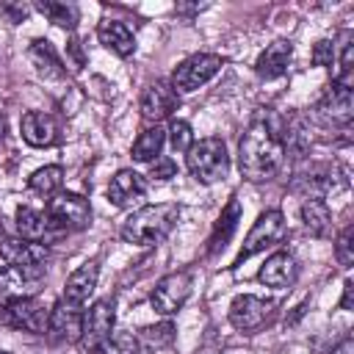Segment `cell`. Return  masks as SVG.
I'll list each match as a JSON object with an SVG mask.
<instances>
[{
  "label": "cell",
  "mask_w": 354,
  "mask_h": 354,
  "mask_svg": "<svg viewBox=\"0 0 354 354\" xmlns=\"http://www.w3.org/2000/svg\"><path fill=\"white\" fill-rule=\"evenodd\" d=\"M329 354H354V337H351V335H346V337H343V340H340Z\"/></svg>",
  "instance_id": "39"
},
{
  "label": "cell",
  "mask_w": 354,
  "mask_h": 354,
  "mask_svg": "<svg viewBox=\"0 0 354 354\" xmlns=\"http://www.w3.org/2000/svg\"><path fill=\"white\" fill-rule=\"evenodd\" d=\"M238 218H241V205H238V199L232 196L230 202H227V207L221 210V216H218V221H216V227H213V235H210V254H216L218 249H224L227 246V241H230V235L235 232V227H238Z\"/></svg>",
  "instance_id": "25"
},
{
  "label": "cell",
  "mask_w": 354,
  "mask_h": 354,
  "mask_svg": "<svg viewBox=\"0 0 354 354\" xmlns=\"http://www.w3.org/2000/svg\"><path fill=\"white\" fill-rule=\"evenodd\" d=\"M191 288H194V274L191 268H180V271H171L166 274L163 279H158L149 301L155 307V313L160 315H174L183 310V304L188 301L191 296Z\"/></svg>",
  "instance_id": "7"
},
{
  "label": "cell",
  "mask_w": 354,
  "mask_h": 354,
  "mask_svg": "<svg viewBox=\"0 0 354 354\" xmlns=\"http://www.w3.org/2000/svg\"><path fill=\"white\" fill-rule=\"evenodd\" d=\"M318 116L326 124H348L354 116V80H332L318 102Z\"/></svg>",
  "instance_id": "12"
},
{
  "label": "cell",
  "mask_w": 354,
  "mask_h": 354,
  "mask_svg": "<svg viewBox=\"0 0 354 354\" xmlns=\"http://www.w3.org/2000/svg\"><path fill=\"white\" fill-rule=\"evenodd\" d=\"M44 277V266H6L0 268V296H28L25 290L33 288Z\"/></svg>",
  "instance_id": "18"
},
{
  "label": "cell",
  "mask_w": 354,
  "mask_h": 354,
  "mask_svg": "<svg viewBox=\"0 0 354 354\" xmlns=\"http://www.w3.org/2000/svg\"><path fill=\"white\" fill-rule=\"evenodd\" d=\"M61 185H64V169L55 166V163L53 166H41L28 177V188L41 194V196H55L61 191Z\"/></svg>",
  "instance_id": "29"
},
{
  "label": "cell",
  "mask_w": 354,
  "mask_h": 354,
  "mask_svg": "<svg viewBox=\"0 0 354 354\" xmlns=\"http://www.w3.org/2000/svg\"><path fill=\"white\" fill-rule=\"evenodd\" d=\"M174 171H177V166H174L171 158H158V160H152L149 177H152V180H171Z\"/></svg>",
  "instance_id": "36"
},
{
  "label": "cell",
  "mask_w": 354,
  "mask_h": 354,
  "mask_svg": "<svg viewBox=\"0 0 354 354\" xmlns=\"http://www.w3.org/2000/svg\"><path fill=\"white\" fill-rule=\"evenodd\" d=\"M171 340H174V324H171V321H163V324H158V326L141 329V340H138V343H144V346H149V348H166Z\"/></svg>",
  "instance_id": "32"
},
{
  "label": "cell",
  "mask_w": 354,
  "mask_h": 354,
  "mask_svg": "<svg viewBox=\"0 0 354 354\" xmlns=\"http://www.w3.org/2000/svg\"><path fill=\"white\" fill-rule=\"evenodd\" d=\"M301 221H304V230L313 238H326L332 232V210L324 199H304Z\"/></svg>",
  "instance_id": "23"
},
{
  "label": "cell",
  "mask_w": 354,
  "mask_h": 354,
  "mask_svg": "<svg viewBox=\"0 0 354 354\" xmlns=\"http://www.w3.org/2000/svg\"><path fill=\"white\" fill-rule=\"evenodd\" d=\"M205 6H177V14H196V11H202Z\"/></svg>",
  "instance_id": "40"
},
{
  "label": "cell",
  "mask_w": 354,
  "mask_h": 354,
  "mask_svg": "<svg viewBox=\"0 0 354 354\" xmlns=\"http://www.w3.org/2000/svg\"><path fill=\"white\" fill-rule=\"evenodd\" d=\"M97 279H100V263H97V260L83 263L80 268H75V271L66 277V282H64V296H61V299H66V301L83 307V304L88 301V296L94 293Z\"/></svg>",
  "instance_id": "17"
},
{
  "label": "cell",
  "mask_w": 354,
  "mask_h": 354,
  "mask_svg": "<svg viewBox=\"0 0 354 354\" xmlns=\"http://www.w3.org/2000/svg\"><path fill=\"white\" fill-rule=\"evenodd\" d=\"M19 130H22V141L30 147H50L58 138L55 119L41 111H28L19 122Z\"/></svg>",
  "instance_id": "20"
},
{
  "label": "cell",
  "mask_w": 354,
  "mask_h": 354,
  "mask_svg": "<svg viewBox=\"0 0 354 354\" xmlns=\"http://www.w3.org/2000/svg\"><path fill=\"white\" fill-rule=\"evenodd\" d=\"M290 58H293V44H290L288 39H277V41H271V44L257 55L254 72H257L260 77H266V80L279 77V75L288 72Z\"/></svg>",
  "instance_id": "19"
},
{
  "label": "cell",
  "mask_w": 354,
  "mask_h": 354,
  "mask_svg": "<svg viewBox=\"0 0 354 354\" xmlns=\"http://www.w3.org/2000/svg\"><path fill=\"white\" fill-rule=\"evenodd\" d=\"M313 64L315 66H332L335 64V44L329 41V39H321V41H315V47H313Z\"/></svg>",
  "instance_id": "35"
},
{
  "label": "cell",
  "mask_w": 354,
  "mask_h": 354,
  "mask_svg": "<svg viewBox=\"0 0 354 354\" xmlns=\"http://www.w3.org/2000/svg\"><path fill=\"white\" fill-rule=\"evenodd\" d=\"M224 66V58L216 53H196L191 58H185L174 75H171V88L174 91H196L199 86H205L218 69Z\"/></svg>",
  "instance_id": "9"
},
{
  "label": "cell",
  "mask_w": 354,
  "mask_h": 354,
  "mask_svg": "<svg viewBox=\"0 0 354 354\" xmlns=\"http://www.w3.org/2000/svg\"><path fill=\"white\" fill-rule=\"evenodd\" d=\"M177 105H180V97H177V91L171 88V83L158 80V83H152V86L144 88L141 102H138V111H141V119H144V122L158 124V122L169 119V116L177 111Z\"/></svg>",
  "instance_id": "14"
},
{
  "label": "cell",
  "mask_w": 354,
  "mask_h": 354,
  "mask_svg": "<svg viewBox=\"0 0 354 354\" xmlns=\"http://www.w3.org/2000/svg\"><path fill=\"white\" fill-rule=\"evenodd\" d=\"M0 257L6 260V266H41L50 257V249L39 241L3 238L0 241Z\"/></svg>",
  "instance_id": "15"
},
{
  "label": "cell",
  "mask_w": 354,
  "mask_h": 354,
  "mask_svg": "<svg viewBox=\"0 0 354 354\" xmlns=\"http://www.w3.org/2000/svg\"><path fill=\"white\" fill-rule=\"evenodd\" d=\"M185 166H188L191 177L196 183H202V185L224 180L227 171H230V155H227L224 141L216 138V136L194 141L188 147V152H185Z\"/></svg>",
  "instance_id": "3"
},
{
  "label": "cell",
  "mask_w": 354,
  "mask_h": 354,
  "mask_svg": "<svg viewBox=\"0 0 354 354\" xmlns=\"http://www.w3.org/2000/svg\"><path fill=\"white\" fill-rule=\"evenodd\" d=\"M351 238H354V227L348 224V227H343V232L335 241V257H337V263L343 268H348L354 263V241Z\"/></svg>",
  "instance_id": "34"
},
{
  "label": "cell",
  "mask_w": 354,
  "mask_h": 354,
  "mask_svg": "<svg viewBox=\"0 0 354 354\" xmlns=\"http://www.w3.org/2000/svg\"><path fill=\"white\" fill-rule=\"evenodd\" d=\"M39 14H44L53 25H58V28H66V30H72L75 25H77V19H80V11H77V6L75 3H61V0H39L36 6H33Z\"/></svg>",
  "instance_id": "27"
},
{
  "label": "cell",
  "mask_w": 354,
  "mask_h": 354,
  "mask_svg": "<svg viewBox=\"0 0 354 354\" xmlns=\"http://www.w3.org/2000/svg\"><path fill=\"white\" fill-rule=\"evenodd\" d=\"M351 304H354V282H351V279H346V282H343V299H340V310H351Z\"/></svg>",
  "instance_id": "38"
},
{
  "label": "cell",
  "mask_w": 354,
  "mask_h": 354,
  "mask_svg": "<svg viewBox=\"0 0 354 354\" xmlns=\"http://www.w3.org/2000/svg\"><path fill=\"white\" fill-rule=\"evenodd\" d=\"M169 141H171L174 152H188V147L194 144L191 124L185 119H171V124H169Z\"/></svg>",
  "instance_id": "33"
},
{
  "label": "cell",
  "mask_w": 354,
  "mask_h": 354,
  "mask_svg": "<svg viewBox=\"0 0 354 354\" xmlns=\"http://www.w3.org/2000/svg\"><path fill=\"white\" fill-rule=\"evenodd\" d=\"M47 221H50V230H66V232H75V230H86L91 224V205L86 196L80 194H72V191H58L55 196H50L47 202V210H44Z\"/></svg>",
  "instance_id": "4"
},
{
  "label": "cell",
  "mask_w": 354,
  "mask_h": 354,
  "mask_svg": "<svg viewBox=\"0 0 354 354\" xmlns=\"http://www.w3.org/2000/svg\"><path fill=\"white\" fill-rule=\"evenodd\" d=\"M17 232L25 241H41L50 232V221L44 213H39L33 207H19L17 210Z\"/></svg>",
  "instance_id": "28"
},
{
  "label": "cell",
  "mask_w": 354,
  "mask_h": 354,
  "mask_svg": "<svg viewBox=\"0 0 354 354\" xmlns=\"http://www.w3.org/2000/svg\"><path fill=\"white\" fill-rule=\"evenodd\" d=\"M113 321H116L113 301H111V299H100V301H94L91 310L83 315V335H80L83 348L97 351V348L113 335Z\"/></svg>",
  "instance_id": "13"
},
{
  "label": "cell",
  "mask_w": 354,
  "mask_h": 354,
  "mask_svg": "<svg viewBox=\"0 0 354 354\" xmlns=\"http://www.w3.org/2000/svg\"><path fill=\"white\" fill-rule=\"evenodd\" d=\"M285 163V149L277 124L268 116H254L238 144V169L249 183L277 177Z\"/></svg>",
  "instance_id": "1"
},
{
  "label": "cell",
  "mask_w": 354,
  "mask_h": 354,
  "mask_svg": "<svg viewBox=\"0 0 354 354\" xmlns=\"http://www.w3.org/2000/svg\"><path fill=\"white\" fill-rule=\"evenodd\" d=\"M296 277H299V266L290 252H274L257 271V279L268 288H290Z\"/></svg>",
  "instance_id": "16"
},
{
  "label": "cell",
  "mask_w": 354,
  "mask_h": 354,
  "mask_svg": "<svg viewBox=\"0 0 354 354\" xmlns=\"http://www.w3.org/2000/svg\"><path fill=\"white\" fill-rule=\"evenodd\" d=\"M0 11H3V14H8V17H11V22H22V19L28 17V11H30V8H28V6H8V3H3V6H0Z\"/></svg>",
  "instance_id": "37"
},
{
  "label": "cell",
  "mask_w": 354,
  "mask_h": 354,
  "mask_svg": "<svg viewBox=\"0 0 354 354\" xmlns=\"http://www.w3.org/2000/svg\"><path fill=\"white\" fill-rule=\"evenodd\" d=\"M285 232H288V224H285L282 210H266V213H260L257 221L252 224L249 235L243 238V246H241V252H238V257H235V263L230 268H238L246 257H252V254H257V252L279 243L285 238Z\"/></svg>",
  "instance_id": "5"
},
{
  "label": "cell",
  "mask_w": 354,
  "mask_h": 354,
  "mask_svg": "<svg viewBox=\"0 0 354 354\" xmlns=\"http://www.w3.org/2000/svg\"><path fill=\"white\" fill-rule=\"evenodd\" d=\"M166 144V130L160 124H152L147 127L144 133H138L136 144H133V160L138 163H152L160 158V149Z\"/></svg>",
  "instance_id": "24"
},
{
  "label": "cell",
  "mask_w": 354,
  "mask_h": 354,
  "mask_svg": "<svg viewBox=\"0 0 354 354\" xmlns=\"http://www.w3.org/2000/svg\"><path fill=\"white\" fill-rule=\"evenodd\" d=\"M282 138V149H290L293 155H304V149L310 147V133H307V122L301 116H290L285 122V136Z\"/></svg>",
  "instance_id": "30"
},
{
  "label": "cell",
  "mask_w": 354,
  "mask_h": 354,
  "mask_svg": "<svg viewBox=\"0 0 354 354\" xmlns=\"http://www.w3.org/2000/svg\"><path fill=\"white\" fill-rule=\"evenodd\" d=\"M30 61L36 64V69H39L44 77H64V75H66V69H64V64H61L55 47H53L47 39H36V41L30 44Z\"/></svg>",
  "instance_id": "26"
},
{
  "label": "cell",
  "mask_w": 354,
  "mask_h": 354,
  "mask_svg": "<svg viewBox=\"0 0 354 354\" xmlns=\"http://www.w3.org/2000/svg\"><path fill=\"white\" fill-rule=\"evenodd\" d=\"M0 354H11V351H3V348H0Z\"/></svg>",
  "instance_id": "41"
},
{
  "label": "cell",
  "mask_w": 354,
  "mask_h": 354,
  "mask_svg": "<svg viewBox=\"0 0 354 354\" xmlns=\"http://www.w3.org/2000/svg\"><path fill=\"white\" fill-rule=\"evenodd\" d=\"M348 185L346 169L340 166H310L307 171H299L290 183V191L301 194L304 199H324L326 194H335Z\"/></svg>",
  "instance_id": "6"
},
{
  "label": "cell",
  "mask_w": 354,
  "mask_h": 354,
  "mask_svg": "<svg viewBox=\"0 0 354 354\" xmlns=\"http://www.w3.org/2000/svg\"><path fill=\"white\" fill-rule=\"evenodd\" d=\"M47 318H50V310L33 296H14V299H6L3 304V321L30 335H44Z\"/></svg>",
  "instance_id": "8"
},
{
  "label": "cell",
  "mask_w": 354,
  "mask_h": 354,
  "mask_svg": "<svg viewBox=\"0 0 354 354\" xmlns=\"http://www.w3.org/2000/svg\"><path fill=\"white\" fill-rule=\"evenodd\" d=\"M97 39L119 58H130L136 53V36L122 19H102L97 25Z\"/></svg>",
  "instance_id": "21"
},
{
  "label": "cell",
  "mask_w": 354,
  "mask_h": 354,
  "mask_svg": "<svg viewBox=\"0 0 354 354\" xmlns=\"http://www.w3.org/2000/svg\"><path fill=\"white\" fill-rule=\"evenodd\" d=\"M147 194V180L133 171V169H119L113 177H111V185H108V199L116 205V207H124L130 205L133 199H141Z\"/></svg>",
  "instance_id": "22"
},
{
  "label": "cell",
  "mask_w": 354,
  "mask_h": 354,
  "mask_svg": "<svg viewBox=\"0 0 354 354\" xmlns=\"http://www.w3.org/2000/svg\"><path fill=\"white\" fill-rule=\"evenodd\" d=\"M83 315H86L83 307H77L66 299H58L47 318V337L53 343H80Z\"/></svg>",
  "instance_id": "11"
},
{
  "label": "cell",
  "mask_w": 354,
  "mask_h": 354,
  "mask_svg": "<svg viewBox=\"0 0 354 354\" xmlns=\"http://www.w3.org/2000/svg\"><path fill=\"white\" fill-rule=\"evenodd\" d=\"M94 354H141V343L130 332H113Z\"/></svg>",
  "instance_id": "31"
},
{
  "label": "cell",
  "mask_w": 354,
  "mask_h": 354,
  "mask_svg": "<svg viewBox=\"0 0 354 354\" xmlns=\"http://www.w3.org/2000/svg\"><path fill=\"white\" fill-rule=\"evenodd\" d=\"M180 221V205L177 202H158V205H144L133 216L124 218L119 235L124 243L136 246H155L160 243Z\"/></svg>",
  "instance_id": "2"
},
{
  "label": "cell",
  "mask_w": 354,
  "mask_h": 354,
  "mask_svg": "<svg viewBox=\"0 0 354 354\" xmlns=\"http://www.w3.org/2000/svg\"><path fill=\"white\" fill-rule=\"evenodd\" d=\"M274 310H277L274 299L243 293V296H235L230 304V324L241 332H254L274 315Z\"/></svg>",
  "instance_id": "10"
}]
</instances>
